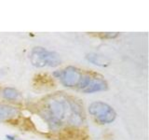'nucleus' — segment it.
Instances as JSON below:
<instances>
[{
  "label": "nucleus",
  "mask_w": 149,
  "mask_h": 140,
  "mask_svg": "<svg viewBox=\"0 0 149 140\" xmlns=\"http://www.w3.org/2000/svg\"><path fill=\"white\" fill-rule=\"evenodd\" d=\"M29 59L34 66L39 68L44 66L55 67L58 66L61 63V59L57 53L47 50L42 47H36L32 49L29 54Z\"/></svg>",
  "instance_id": "obj_1"
},
{
  "label": "nucleus",
  "mask_w": 149,
  "mask_h": 140,
  "mask_svg": "<svg viewBox=\"0 0 149 140\" xmlns=\"http://www.w3.org/2000/svg\"><path fill=\"white\" fill-rule=\"evenodd\" d=\"M88 112L94 119L102 124H108L115 120L116 114L112 107L106 103L96 101L88 106Z\"/></svg>",
  "instance_id": "obj_2"
},
{
  "label": "nucleus",
  "mask_w": 149,
  "mask_h": 140,
  "mask_svg": "<svg viewBox=\"0 0 149 140\" xmlns=\"http://www.w3.org/2000/svg\"><path fill=\"white\" fill-rule=\"evenodd\" d=\"M54 75L57 76L58 78H60L61 82L66 87L77 86L82 78V74L80 70L73 66L66 67L57 73H54Z\"/></svg>",
  "instance_id": "obj_3"
},
{
  "label": "nucleus",
  "mask_w": 149,
  "mask_h": 140,
  "mask_svg": "<svg viewBox=\"0 0 149 140\" xmlns=\"http://www.w3.org/2000/svg\"><path fill=\"white\" fill-rule=\"evenodd\" d=\"M107 89V84L106 82L102 78H91V80L88 82L86 88H84L82 92H87V93H91L95 92H100V91H105Z\"/></svg>",
  "instance_id": "obj_4"
},
{
  "label": "nucleus",
  "mask_w": 149,
  "mask_h": 140,
  "mask_svg": "<svg viewBox=\"0 0 149 140\" xmlns=\"http://www.w3.org/2000/svg\"><path fill=\"white\" fill-rule=\"evenodd\" d=\"M19 115L18 108L8 105H0V120L14 119Z\"/></svg>",
  "instance_id": "obj_5"
},
{
  "label": "nucleus",
  "mask_w": 149,
  "mask_h": 140,
  "mask_svg": "<svg viewBox=\"0 0 149 140\" xmlns=\"http://www.w3.org/2000/svg\"><path fill=\"white\" fill-rule=\"evenodd\" d=\"M87 60L88 62L92 63L93 64L99 65V66H107L109 64V61L106 58L102 57L101 55H98L95 53H90L87 55Z\"/></svg>",
  "instance_id": "obj_6"
},
{
  "label": "nucleus",
  "mask_w": 149,
  "mask_h": 140,
  "mask_svg": "<svg viewBox=\"0 0 149 140\" xmlns=\"http://www.w3.org/2000/svg\"><path fill=\"white\" fill-rule=\"evenodd\" d=\"M3 96L8 100H15L20 96V93L13 88H5L3 90Z\"/></svg>",
  "instance_id": "obj_7"
},
{
  "label": "nucleus",
  "mask_w": 149,
  "mask_h": 140,
  "mask_svg": "<svg viewBox=\"0 0 149 140\" xmlns=\"http://www.w3.org/2000/svg\"><path fill=\"white\" fill-rule=\"evenodd\" d=\"M118 33H105L104 34V37H108V38H113V37L118 36Z\"/></svg>",
  "instance_id": "obj_8"
},
{
  "label": "nucleus",
  "mask_w": 149,
  "mask_h": 140,
  "mask_svg": "<svg viewBox=\"0 0 149 140\" xmlns=\"http://www.w3.org/2000/svg\"><path fill=\"white\" fill-rule=\"evenodd\" d=\"M7 138L8 140H15V138H13L12 136H10V135H7Z\"/></svg>",
  "instance_id": "obj_9"
}]
</instances>
